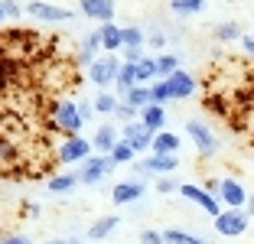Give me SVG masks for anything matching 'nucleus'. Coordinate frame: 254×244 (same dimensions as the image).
<instances>
[{
  "label": "nucleus",
  "instance_id": "46",
  "mask_svg": "<svg viewBox=\"0 0 254 244\" xmlns=\"http://www.w3.org/2000/svg\"><path fill=\"white\" fill-rule=\"evenodd\" d=\"M3 23H7V16H3V7H0V30H3Z\"/></svg>",
  "mask_w": 254,
  "mask_h": 244
},
{
  "label": "nucleus",
  "instance_id": "2",
  "mask_svg": "<svg viewBox=\"0 0 254 244\" xmlns=\"http://www.w3.org/2000/svg\"><path fill=\"white\" fill-rule=\"evenodd\" d=\"M121 65H124L121 56L105 52V56H98V59L88 65V81L95 85L98 91H111L114 88V78H118V72H121Z\"/></svg>",
  "mask_w": 254,
  "mask_h": 244
},
{
  "label": "nucleus",
  "instance_id": "7",
  "mask_svg": "<svg viewBox=\"0 0 254 244\" xmlns=\"http://www.w3.org/2000/svg\"><path fill=\"white\" fill-rule=\"evenodd\" d=\"M91 153H95L91 140H85V137H72V140H62V147L56 150V163H62V166H82Z\"/></svg>",
  "mask_w": 254,
  "mask_h": 244
},
{
  "label": "nucleus",
  "instance_id": "18",
  "mask_svg": "<svg viewBox=\"0 0 254 244\" xmlns=\"http://www.w3.org/2000/svg\"><path fill=\"white\" fill-rule=\"evenodd\" d=\"M98 56H101V33L95 30L91 36H85V39H82V46H78V56H75V62L88 68L91 62L98 59Z\"/></svg>",
  "mask_w": 254,
  "mask_h": 244
},
{
  "label": "nucleus",
  "instance_id": "17",
  "mask_svg": "<svg viewBox=\"0 0 254 244\" xmlns=\"http://www.w3.org/2000/svg\"><path fill=\"white\" fill-rule=\"evenodd\" d=\"M98 33H101V49L105 52H118L124 49V33H121L118 23H98Z\"/></svg>",
  "mask_w": 254,
  "mask_h": 244
},
{
  "label": "nucleus",
  "instance_id": "42",
  "mask_svg": "<svg viewBox=\"0 0 254 244\" xmlns=\"http://www.w3.org/2000/svg\"><path fill=\"white\" fill-rule=\"evenodd\" d=\"M147 43L153 46V49H163V46H166V33H150Z\"/></svg>",
  "mask_w": 254,
  "mask_h": 244
},
{
  "label": "nucleus",
  "instance_id": "40",
  "mask_svg": "<svg viewBox=\"0 0 254 244\" xmlns=\"http://www.w3.org/2000/svg\"><path fill=\"white\" fill-rule=\"evenodd\" d=\"M78 114H82V121H91L95 118V104L91 101H78Z\"/></svg>",
  "mask_w": 254,
  "mask_h": 244
},
{
  "label": "nucleus",
  "instance_id": "45",
  "mask_svg": "<svg viewBox=\"0 0 254 244\" xmlns=\"http://www.w3.org/2000/svg\"><path fill=\"white\" fill-rule=\"evenodd\" d=\"M245 212H248V215H251V218H254V192L248 195V205H245Z\"/></svg>",
  "mask_w": 254,
  "mask_h": 244
},
{
  "label": "nucleus",
  "instance_id": "39",
  "mask_svg": "<svg viewBox=\"0 0 254 244\" xmlns=\"http://www.w3.org/2000/svg\"><path fill=\"white\" fill-rule=\"evenodd\" d=\"M140 244H163V231L143 228V231H140Z\"/></svg>",
  "mask_w": 254,
  "mask_h": 244
},
{
  "label": "nucleus",
  "instance_id": "47",
  "mask_svg": "<svg viewBox=\"0 0 254 244\" xmlns=\"http://www.w3.org/2000/svg\"><path fill=\"white\" fill-rule=\"evenodd\" d=\"M0 56H3V43H0Z\"/></svg>",
  "mask_w": 254,
  "mask_h": 244
},
{
  "label": "nucleus",
  "instance_id": "34",
  "mask_svg": "<svg viewBox=\"0 0 254 244\" xmlns=\"http://www.w3.org/2000/svg\"><path fill=\"white\" fill-rule=\"evenodd\" d=\"M114 118H118L121 124H130V121L140 118V111H137V108H130L127 101H121V104H118V111H114Z\"/></svg>",
  "mask_w": 254,
  "mask_h": 244
},
{
  "label": "nucleus",
  "instance_id": "27",
  "mask_svg": "<svg viewBox=\"0 0 254 244\" xmlns=\"http://www.w3.org/2000/svg\"><path fill=\"white\" fill-rule=\"evenodd\" d=\"M170 10L176 16H195L205 10V0H170Z\"/></svg>",
  "mask_w": 254,
  "mask_h": 244
},
{
  "label": "nucleus",
  "instance_id": "20",
  "mask_svg": "<svg viewBox=\"0 0 254 244\" xmlns=\"http://www.w3.org/2000/svg\"><path fill=\"white\" fill-rule=\"evenodd\" d=\"M134 88H137V68L124 62V65H121V72H118V78H114V95H118V98H127Z\"/></svg>",
  "mask_w": 254,
  "mask_h": 244
},
{
  "label": "nucleus",
  "instance_id": "16",
  "mask_svg": "<svg viewBox=\"0 0 254 244\" xmlns=\"http://www.w3.org/2000/svg\"><path fill=\"white\" fill-rule=\"evenodd\" d=\"M118 140H121V130L114 124H101L95 130V137H91V147H95V153H105V156H111V150L118 147Z\"/></svg>",
  "mask_w": 254,
  "mask_h": 244
},
{
  "label": "nucleus",
  "instance_id": "24",
  "mask_svg": "<svg viewBox=\"0 0 254 244\" xmlns=\"http://www.w3.org/2000/svg\"><path fill=\"white\" fill-rule=\"evenodd\" d=\"M95 114H101V118H108V114H114L118 111V104H121V98L114 95V91H98L95 95Z\"/></svg>",
  "mask_w": 254,
  "mask_h": 244
},
{
  "label": "nucleus",
  "instance_id": "41",
  "mask_svg": "<svg viewBox=\"0 0 254 244\" xmlns=\"http://www.w3.org/2000/svg\"><path fill=\"white\" fill-rule=\"evenodd\" d=\"M0 244H33L26 235H3L0 238Z\"/></svg>",
  "mask_w": 254,
  "mask_h": 244
},
{
  "label": "nucleus",
  "instance_id": "5",
  "mask_svg": "<svg viewBox=\"0 0 254 244\" xmlns=\"http://www.w3.org/2000/svg\"><path fill=\"white\" fill-rule=\"evenodd\" d=\"M140 176H170V173L180 170V153H150V160H137L130 163Z\"/></svg>",
  "mask_w": 254,
  "mask_h": 244
},
{
  "label": "nucleus",
  "instance_id": "28",
  "mask_svg": "<svg viewBox=\"0 0 254 244\" xmlns=\"http://www.w3.org/2000/svg\"><path fill=\"white\" fill-rule=\"evenodd\" d=\"M137 85H147V81L157 78V56H143L140 62H137Z\"/></svg>",
  "mask_w": 254,
  "mask_h": 244
},
{
  "label": "nucleus",
  "instance_id": "35",
  "mask_svg": "<svg viewBox=\"0 0 254 244\" xmlns=\"http://www.w3.org/2000/svg\"><path fill=\"white\" fill-rule=\"evenodd\" d=\"M153 185H157L160 195H170V192H180L183 183H176V179H170V176H157V183H153Z\"/></svg>",
  "mask_w": 254,
  "mask_h": 244
},
{
  "label": "nucleus",
  "instance_id": "31",
  "mask_svg": "<svg viewBox=\"0 0 254 244\" xmlns=\"http://www.w3.org/2000/svg\"><path fill=\"white\" fill-rule=\"evenodd\" d=\"M241 36H245V33H241V26H238V23H218V26H215V39H218V43H235V39H241Z\"/></svg>",
  "mask_w": 254,
  "mask_h": 244
},
{
  "label": "nucleus",
  "instance_id": "37",
  "mask_svg": "<svg viewBox=\"0 0 254 244\" xmlns=\"http://www.w3.org/2000/svg\"><path fill=\"white\" fill-rule=\"evenodd\" d=\"M143 56H147V52H143V46H124V62H127V65H137Z\"/></svg>",
  "mask_w": 254,
  "mask_h": 244
},
{
  "label": "nucleus",
  "instance_id": "19",
  "mask_svg": "<svg viewBox=\"0 0 254 244\" xmlns=\"http://www.w3.org/2000/svg\"><path fill=\"white\" fill-rule=\"evenodd\" d=\"M140 121L143 127H147V130H153V133H160L163 130V124H166V108L163 104H147V108H143L140 111Z\"/></svg>",
  "mask_w": 254,
  "mask_h": 244
},
{
  "label": "nucleus",
  "instance_id": "30",
  "mask_svg": "<svg viewBox=\"0 0 254 244\" xmlns=\"http://www.w3.org/2000/svg\"><path fill=\"white\" fill-rule=\"evenodd\" d=\"M111 160H114V166H124V163H137V150L130 147L127 140H118V147L111 150Z\"/></svg>",
  "mask_w": 254,
  "mask_h": 244
},
{
  "label": "nucleus",
  "instance_id": "6",
  "mask_svg": "<svg viewBox=\"0 0 254 244\" xmlns=\"http://www.w3.org/2000/svg\"><path fill=\"white\" fill-rule=\"evenodd\" d=\"M186 133H189V140L195 143V150H199L202 160H212V156L218 153V140H215V133L209 130V124L199 118L186 121Z\"/></svg>",
  "mask_w": 254,
  "mask_h": 244
},
{
  "label": "nucleus",
  "instance_id": "21",
  "mask_svg": "<svg viewBox=\"0 0 254 244\" xmlns=\"http://www.w3.org/2000/svg\"><path fill=\"white\" fill-rule=\"evenodd\" d=\"M118 225H121L118 215H101L98 222H91L88 238H91V241H105V238H111V235H114V228H118Z\"/></svg>",
  "mask_w": 254,
  "mask_h": 244
},
{
  "label": "nucleus",
  "instance_id": "26",
  "mask_svg": "<svg viewBox=\"0 0 254 244\" xmlns=\"http://www.w3.org/2000/svg\"><path fill=\"white\" fill-rule=\"evenodd\" d=\"M180 59H183V56H176V52H163V56H157V78H170L176 68H183Z\"/></svg>",
  "mask_w": 254,
  "mask_h": 244
},
{
  "label": "nucleus",
  "instance_id": "36",
  "mask_svg": "<svg viewBox=\"0 0 254 244\" xmlns=\"http://www.w3.org/2000/svg\"><path fill=\"white\" fill-rule=\"evenodd\" d=\"M16 156H20V150H16L13 143L0 133V163H10V160H16Z\"/></svg>",
  "mask_w": 254,
  "mask_h": 244
},
{
  "label": "nucleus",
  "instance_id": "12",
  "mask_svg": "<svg viewBox=\"0 0 254 244\" xmlns=\"http://www.w3.org/2000/svg\"><path fill=\"white\" fill-rule=\"evenodd\" d=\"M218 202L225 208H245L248 205V189L238 179H222L218 183Z\"/></svg>",
  "mask_w": 254,
  "mask_h": 244
},
{
  "label": "nucleus",
  "instance_id": "13",
  "mask_svg": "<svg viewBox=\"0 0 254 244\" xmlns=\"http://www.w3.org/2000/svg\"><path fill=\"white\" fill-rule=\"evenodd\" d=\"M166 85H170L173 101H186V98H192V95H195V88H199V81H195L192 75L186 72V68H176V72L166 78Z\"/></svg>",
  "mask_w": 254,
  "mask_h": 244
},
{
  "label": "nucleus",
  "instance_id": "8",
  "mask_svg": "<svg viewBox=\"0 0 254 244\" xmlns=\"http://www.w3.org/2000/svg\"><path fill=\"white\" fill-rule=\"evenodd\" d=\"M180 195H183L186 202H192V205H199L202 212H205V215H212V218H215V215L225 208L222 202H218V195L205 192L202 185H192V183H183V185H180Z\"/></svg>",
  "mask_w": 254,
  "mask_h": 244
},
{
  "label": "nucleus",
  "instance_id": "14",
  "mask_svg": "<svg viewBox=\"0 0 254 244\" xmlns=\"http://www.w3.org/2000/svg\"><path fill=\"white\" fill-rule=\"evenodd\" d=\"M20 72H23L20 56H13V52H3V56H0V91L13 88V85H23Z\"/></svg>",
  "mask_w": 254,
  "mask_h": 244
},
{
  "label": "nucleus",
  "instance_id": "23",
  "mask_svg": "<svg viewBox=\"0 0 254 244\" xmlns=\"http://www.w3.org/2000/svg\"><path fill=\"white\" fill-rule=\"evenodd\" d=\"M183 140H180V133H166L160 130L157 137H153V153H180Z\"/></svg>",
  "mask_w": 254,
  "mask_h": 244
},
{
  "label": "nucleus",
  "instance_id": "10",
  "mask_svg": "<svg viewBox=\"0 0 254 244\" xmlns=\"http://www.w3.org/2000/svg\"><path fill=\"white\" fill-rule=\"evenodd\" d=\"M153 137H157V133H153V130H147V127H143L140 121L121 124V140H127L130 147L137 150V153H147V150H153Z\"/></svg>",
  "mask_w": 254,
  "mask_h": 244
},
{
  "label": "nucleus",
  "instance_id": "9",
  "mask_svg": "<svg viewBox=\"0 0 254 244\" xmlns=\"http://www.w3.org/2000/svg\"><path fill=\"white\" fill-rule=\"evenodd\" d=\"M26 13L39 23H68L72 20V10L59 7V3H46V0H30L26 3Z\"/></svg>",
  "mask_w": 254,
  "mask_h": 244
},
{
  "label": "nucleus",
  "instance_id": "32",
  "mask_svg": "<svg viewBox=\"0 0 254 244\" xmlns=\"http://www.w3.org/2000/svg\"><path fill=\"white\" fill-rule=\"evenodd\" d=\"M150 98H153V104H170L173 95H170V85H166V78H157L153 85H150Z\"/></svg>",
  "mask_w": 254,
  "mask_h": 244
},
{
  "label": "nucleus",
  "instance_id": "29",
  "mask_svg": "<svg viewBox=\"0 0 254 244\" xmlns=\"http://www.w3.org/2000/svg\"><path fill=\"white\" fill-rule=\"evenodd\" d=\"M121 101H127L130 108H137V111H143L147 104H153V98H150V85H137V88L130 91L127 98H121Z\"/></svg>",
  "mask_w": 254,
  "mask_h": 244
},
{
  "label": "nucleus",
  "instance_id": "4",
  "mask_svg": "<svg viewBox=\"0 0 254 244\" xmlns=\"http://www.w3.org/2000/svg\"><path fill=\"white\" fill-rule=\"evenodd\" d=\"M248 225H251V215L245 208H222L215 215V231L222 238H241L248 231Z\"/></svg>",
  "mask_w": 254,
  "mask_h": 244
},
{
  "label": "nucleus",
  "instance_id": "33",
  "mask_svg": "<svg viewBox=\"0 0 254 244\" xmlns=\"http://www.w3.org/2000/svg\"><path fill=\"white\" fill-rule=\"evenodd\" d=\"M121 33H124V46H143L147 43V33L140 26H121Z\"/></svg>",
  "mask_w": 254,
  "mask_h": 244
},
{
  "label": "nucleus",
  "instance_id": "44",
  "mask_svg": "<svg viewBox=\"0 0 254 244\" xmlns=\"http://www.w3.org/2000/svg\"><path fill=\"white\" fill-rule=\"evenodd\" d=\"M46 244H85V241H78V238H49Z\"/></svg>",
  "mask_w": 254,
  "mask_h": 244
},
{
  "label": "nucleus",
  "instance_id": "38",
  "mask_svg": "<svg viewBox=\"0 0 254 244\" xmlns=\"http://www.w3.org/2000/svg\"><path fill=\"white\" fill-rule=\"evenodd\" d=\"M0 7H3V16H7V20H20L23 16V7L16 0H0Z\"/></svg>",
  "mask_w": 254,
  "mask_h": 244
},
{
  "label": "nucleus",
  "instance_id": "3",
  "mask_svg": "<svg viewBox=\"0 0 254 244\" xmlns=\"http://www.w3.org/2000/svg\"><path fill=\"white\" fill-rule=\"evenodd\" d=\"M114 170V160L105 153H91L82 166H75V176H78V185H95Z\"/></svg>",
  "mask_w": 254,
  "mask_h": 244
},
{
  "label": "nucleus",
  "instance_id": "48",
  "mask_svg": "<svg viewBox=\"0 0 254 244\" xmlns=\"http://www.w3.org/2000/svg\"><path fill=\"white\" fill-rule=\"evenodd\" d=\"M0 238H3V225H0Z\"/></svg>",
  "mask_w": 254,
  "mask_h": 244
},
{
  "label": "nucleus",
  "instance_id": "11",
  "mask_svg": "<svg viewBox=\"0 0 254 244\" xmlns=\"http://www.w3.org/2000/svg\"><path fill=\"white\" fill-rule=\"evenodd\" d=\"M143 192H147V183L143 179H121L111 189V202L114 205H130V202L143 199Z\"/></svg>",
  "mask_w": 254,
  "mask_h": 244
},
{
  "label": "nucleus",
  "instance_id": "22",
  "mask_svg": "<svg viewBox=\"0 0 254 244\" xmlns=\"http://www.w3.org/2000/svg\"><path fill=\"white\" fill-rule=\"evenodd\" d=\"M75 185H78V176H75V173H62V176L46 179V189H49L53 195H65V192H72Z\"/></svg>",
  "mask_w": 254,
  "mask_h": 244
},
{
  "label": "nucleus",
  "instance_id": "1",
  "mask_svg": "<svg viewBox=\"0 0 254 244\" xmlns=\"http://www.w3.org/2000/svg\"><path fill=\"white\" fill-rule=\"evenodd\" d=\"M49 124L56 133H62L65 140L72 137H82V114H78V101H53L49 104Z\"/></svg>",
  "mask_w": 254,
  "mask_h": 244
},
{
  "label": "nucleus",
  "instance_id": "43",
  "mask_svg": "<svg viewBox=\"0 0 254 244\" xmlns=\"http://www.w3.org/2000/svg\"><path fill=\"white\" fill-rule=\"evenodd\" d=\"M241 49H245V56H251V59H254V33L241 36Z\"/></svg>",
  "mask_w": 254,
  "mask_h": 244
},
{
  "label": "nucleus",
  "instance_id": "25",
  "mask_svg": "<svg viewBox=\"0 0 254 244\" xmlns=\"http://www.w3.org/2000/svg\"><path fill=\"white\" fill-rule=\"evenodd\" d=\"M163 244H209L205 238L192 235V231H183V228H166L163 231Z\"/></svg>",
  "mask_w": 254,
  "mask_h": 244
},
{
  "label": "nucleus",
  "instance_id": "15",
  "mask_svg": "<svg viewBox=\"0 0 254 244\" xmlns=\"http://www.w3.org/2000/svg\"><path fill=\"white\" fill-rule=\"evenodd\" d=\"M114 10H118L114 0H82V13L88 16V20H95V23H111Z\"/></svg>",
  "mask_w": 254,
  "mask_h": 244
}]
</instances>
